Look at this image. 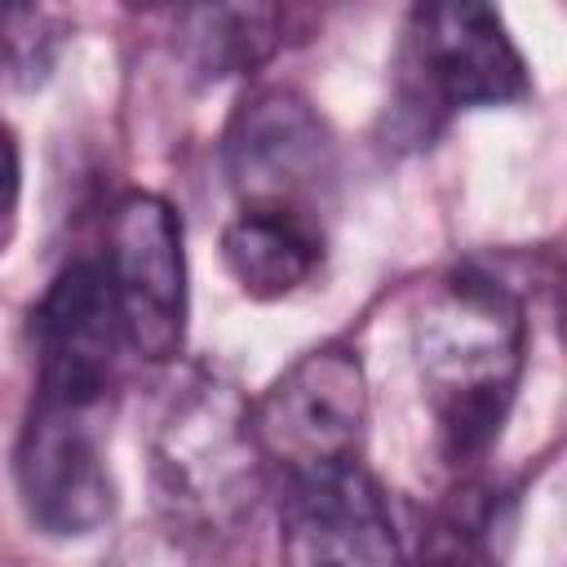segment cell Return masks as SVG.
Instances as JSON below:
<instances>
[{"label": "cell", "instance_id": "9c48e42d", "mask_svg": "<svg viewBox=\"0 0 567 567\" xmlns=\"http://www.w3.org/2000/svg\"><path fill=\"white\" fill-rule=\"evenodd\" d=\"M120 346L124 328L102 261L80 257L62 266L44 297L31 306L35 394L75 408H97L111 390Z\"/></svg>", "mask_w": 567, "mask_h": 567}, {"label": "cell", "instance_id": "277c9868", "mask_svg": "<svg viewBox=\"0 0 567 567\" xmlns=\"http://www.w3.org/2000/svg\"><path fill=\"white\" fill-rule=\"evenodd\" d=\"M368 425V381L350 346L328 341L288 363L252 403V434L284 478L354 461Z\"/></svg>", "mask_w": 567, "mask_h": 567}, {"label": "cell", "instance_id": "8fae6325", "mask_svg": "<svg viewBox=\"0 0 567 567\" xmlns=\"http://www.w3.org/2000/svg\"><path fill=\"white\" fill-rule=\"evenodd\" d=\"M279 9L270 4H213V9H186L177 13L182 49L190 66L208 80L239 75L261 66L279 49Z\"/></svg>", "mask_w": 567, "mask_h": 567}, {"label": "cell", "instance_id": "52a82bcc", "mask_svg": "<svg viewBox=\"0 0 567 567\" xmlns=\"http://www.w3.org/2000/svg\"><path fill=\"white\" fill-rule=\"evenodd\" d=\"M93 412L35 394L22 421L13 452L18 496L49 536H89L115 514V478Z\"/></svg>", "mask_w": 567, "mask_h": 567}, {"label": "cell", "instance_id": "ba28073f", "mask_svg": "<svg viewBox=\"0 0 567 567\" xmlns=\"http://www.w3.org/2000/svg\"><path fill=\"white\" fill-rule=\"evenodd\" d=\"M279 558L284 567H408L390 505L354 461L288 478Z\"/></svg>", "mask_w": 567, "mask_h": 567}, {"label": "cell", "instance_id": "3957f363", "mask_svg": "<svg viewBox=\"0 0 567 567\" xmlns=\"http://www.w3.org/2000/svg\"><path fill=\"white\" fill-rule=\"evenodd\" d=\"M532 93L527 62L505 35V22L483 4H421L399 49L394 106L416 133L470 106H505Z\"/></svg>", "mask_w": 567, "mask_h": 567}, {"label": "cell", "instance_id": "6da1fadb", "mask_svg": "<svg viewBox=\"0 0 567 567\" xmlns=\"http://www.w3.org/2000/svg\"><path fill=\"white\" fill-rule=\"evenodd\" d=\"M523 301L492 275L456 270L416 310V372L452 461L478 456L501 434L523 372Z\"/></svg>", "mask_w": 567, "mask_h": 567}, {"label": "cell", "instance_id": "5b68a950", "mask_svg": "<svg viewBox=\"0 0 567 567\" xmlns=\"http://www.w3.org/2000/svg\"><path fill=\"white\" fill-rule=\"evenodd\" d=\"M102 270L120 310L124 346L146 363L173 359L186 332V252L173 204L151 190H128L111 208Z\"/></svg>", "mask_w": 567, "mask_h": 567}, {"label": "cell", "instance_id": "5bb4252c", "mask_svg": "<svg viewBox=\"0 0 567 567\" xmlns=\"http://www.w3.org/2000/svg\"><path fill=\"white\" fill-rule=\"evenodd\" d=\"M18 142L9 133V124L0 120V239L13 221V208H18Z\"/></svg>", "mask_w": 567, "mask_h": 567}, {"label": "cell", "instance_id": "4fadbf2b", "mask_svg": "<svg viewBox=\"0 0 567 567\" xmlns=\"http://www.w3.org/2000/svg\"><path fill=\"white\" fill-rule=\"evenodd\" d=\"M106 567H195V558L186 532L164 523V527H133L128 536H120Z\"/></svg>", "mask_w": 567, "mask_h": 567}, {"label": "cell", "instance_id": "30bf717a", "mask_svg": "<svg viewBox=\"0 0 567 567\" xmlns=\"http://www.w3.org/2000/svg\"><path fill=\"white\" fill-rule=\"evenodd\" d=\"M221 261L230 279L257 297L275 301L310 284L323 261V226L297 213L239 208L221 230Z\"/></svg>", "mask_w": 567, "mask_h": 567}, {"label": "cell", "instance_id": "7c38bea8", "mask_svg": "<svg viewBox=\"0 0 567 567\" xmlns=\"http://www.w3.org/2000/svg\"><path fill=\"white\" fill-rule=\"evenodd\" d=\"M487 509L470 496L434 518V527L421 540L416 567H496L492 540H487Z\"/></svg>", "mask_w": 567, "mask_h": 567}, {"label": "cell", "instance_id": "7a4b0ae2", "mask_svg": "<svg viewBox=\"0 0 567 567\" xmlns=\"http://www.w3.org/2000/svg\"><path fill=\"white\" fill-rule=\"evenodd\" d=\"M146 456L159 509L186 536L235 532L261 496L266 461L252 403L217 372H190L164 394Z\"/></svg>", "mask_w": 567, "mask_h": 567}, {"label": "cell", "instance_id": "8992f818", "mask_svg": "<svg viewBox=\"0 0 567 567\" xmlns=\"http://www.w3.org/2000/svg\"><path fill=\"white\" fill-rule=\"evenodd\" d=\"M226 173L239 208L319 221V204L337 177V164L328 128L310 102L288 89H261L244 97L226 128Z\"/></svg>", "mask_w": 567, "mask_h": 567}]
</instances>
